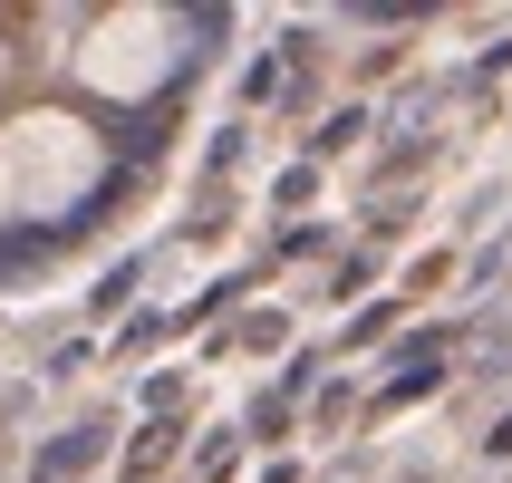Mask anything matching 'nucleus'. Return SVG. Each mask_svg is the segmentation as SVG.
I'll list each match as a JSON object with an SVG mask.
<instances>
[{"instance_id": "obj_2", "label": "nucleus", "mask_w": 512, "mask_h": 483, "mask_svg": "<svg viewBox=\"0 0 512 483\" xmlns=\"http://www.w3.org/2000/svg\"><path fill=\"white\" fill-rule=\"evenodd\" d=\"M165 39H174V20H155V10H116V20H97V29H87L78 68L107 87V97H145V87L174 68V49H165Z\"/></svg>"}, {"instance_id": "obj_1", "label": "nucleus", "mask_w": 512, "mask_h": 483, "mask_svg": "<svg viewBox=\"0 0 512 483\" xmlns=\"http://www.w3.org/2000/svg\"><path fill=\"white\" fill-rule=\"evenodd\" d=\"M97 165H107L97 136H87L78 116H58V107L0 126V203H10V213H68V203L97 184Z\"/></svg>"}, {"instance_id": "obj_3", "label": "nucleus", "mask_w": 512, "mask_h": 483, "mask_svg": "<svg viewBox=\"0 0 512 483\" xmlns=\"http://www.w3.org/2000/svg\"><path fill=\"white\" fill-rule=\"evenodd\" d=\"M0 68H10V49H0Z\"/></svg>"}]
</instances>
